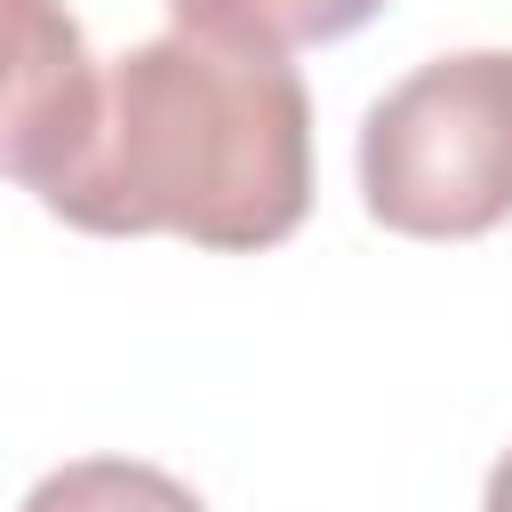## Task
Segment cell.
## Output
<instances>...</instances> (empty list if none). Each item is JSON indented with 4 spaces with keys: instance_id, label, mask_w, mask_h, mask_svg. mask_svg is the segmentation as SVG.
<instances>
[{
    "instance_id": "6",
    "label": "cell",
    "mask_w": 512,
    "mask_h": 512,
    "mask_svg": "<svg viewBox=\"0 0 512 512\" xmlns=\"http://www.w3.org/2000/svg\"><path fill=\"white\" fill-rule=\"evenodd\" d=\"M480 512H512V448L496 456V472H488V496H480Z\"/></svg>"
},
{
    "instance_id": "5",
    "label": "cell",
    "mask_w": 512,
    "mask_h": 512,
    "mask_svg": "<svg viewBox=\"0 0 512 512\" xmlns=\"http://www.w3.org/2000/svg\"><path fill=\"white\" fill-rule=\"evenodd\" d=\"M16 512H208L176 472L136 464V456H80L56 464L48 480H32V496Z\"/></svg>"
},
{
    "instance_id": "3",
    "label": "cell",
    "mask_w": 512,
    "mask_h": 512,
    "mask_svg": "<svg viewBox=\"0 0 512 512\" xmlns=\"http://www.w3.org/2000/svg\"><path fill=\"white\" fill-rule=\"evenodd\" d=\"M96 112V56L64 0H0V176L48 184Z\"/></svg>"
},
{
    "instance_id": "4",
    "label": "cell",
    "mask_w": 512,
    "mask_h": 512,
    "mask_svg": "<svg viewBox=\"0 0 512 512\" xmlns=\"http://www.w3.org/2000/svg\"><path fill=\"white\" fill-rule=\"evenodd\" d=\"M392 0H168L176 32H208V40H232V48H320V40H344L360 32L368 16H384Z\"/></svg>"
},
{
    "instance_id": "2",
    "label": "cell",
    "mask_w": 512,
    "mask_h": 512,
    "mask_svg": "<svg viewBox=\"0 0 512 512\" xmlns=\"http://www.w3.org/2000/svg\"><path fill=\"white\" fill-rule=\"evenodd\" d=\"M360 200L400 240H480L512 216V48H456L360 120Z\"/></svg>"
},
{
    "instance_id": "1",
    "label": "cell",
    "mask_w": 512,
    "mask_h": 512,
    "mask_svg": "<svg viewBox=\"0 0 512 512\" xmlns=\"http://www.w3.org/2000/svg\"><path fill=\"white\" fill-rule=\"evenodd\" d=\"M40 208L104 240L280 248L312 208V96L272 48L208 32L136 40L96 72V112L40 184Z\"/></svg>"
}]
</instances>
